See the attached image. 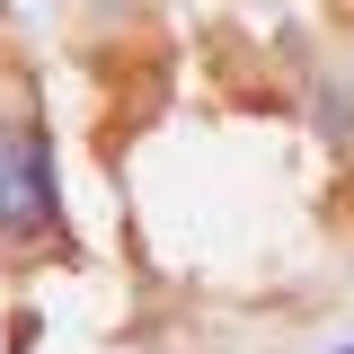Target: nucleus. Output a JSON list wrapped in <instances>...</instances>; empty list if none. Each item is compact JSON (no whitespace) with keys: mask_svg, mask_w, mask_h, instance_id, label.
Returning <instances> with one entry per match:
<instances>
[{"mask_svg":"<svg viewBox=\"0 0 354 354\" xmlns=\"http://www.w3.org/2000/svg\"><path fill=\"white\" fill-rule=\"evenodd\" d=\"M328 9H337V18H354V0H328Z\"/></svg>","mask_w":354,"mask_h":354,"instance_id":"nucleus-2","label":"nucleus"},{"mask_svg":"<svg viewBox=\"0 0 354 354\" xmlns=\"http://www.w3.org/2000/svg\"><path fill=\"white\" fill-rule=\"evenodd\" d=\"M328 354H354V337H337V346H328Z\"/></svg>","mask_w":354,"mask_h":354,"instance_id":"nucleus-3","label":"nucleus"},{"mask_svg":"<svg viewBox=\"0 0 354 354\" xmlns=\"http://www.w3.org/2000/svg\"><path fill=\"white\" fill-rule=\"evenodd\" d=\"M80 266L71 213H62V169H53V115H44L36 62L0 44V266Z\"/></svg>","mask_w":354,"mask_h":354,"instance_id":"nucleus-1","label":"nucleus"}]
</instances>
